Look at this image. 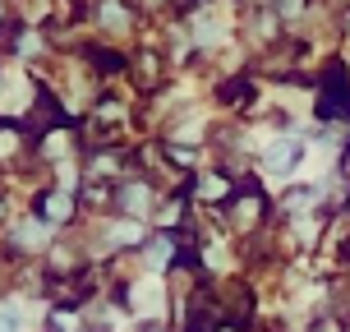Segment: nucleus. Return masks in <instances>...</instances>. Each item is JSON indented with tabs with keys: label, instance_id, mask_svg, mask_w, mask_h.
I'll use <instances>...</instances> for the list:
<instances>
[{
	"label": "nucleus",
	"instance_id": "nucleus-1",
	"mask_svg": "<svg viewBox=\"0 0 350 332\" xmlns=\"http://www.w3.org/2000/svg\"><path fill=\"white\" fill-rule=\"evenodd\" d=\"M299 153L295 148H291V143H277V153H267V162H272V166H277V171H286V166H291V162H295Z\"/></svg>",
	"mask_w": 350,
	"mask_h": 332
},
{
	"label": "nucleus",
	"instance_id": "nucleus-2",
	"mask_svg": "<svg viewBox=\"0 0 350 332\" xmlns=\"http://www.w3.org/2000/svg\"><path fill=\"white\" fill-rule=\"evenodd\" d=\"M5 332H18V309L14 305H5Z\"/></svg>",
	"mask_w": 350,
	"mask_h": 332
}]
</instances>
